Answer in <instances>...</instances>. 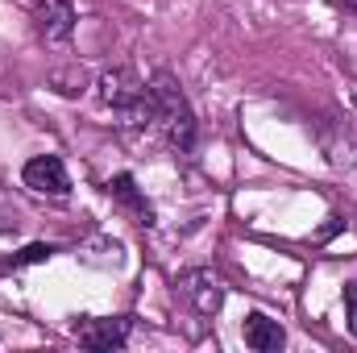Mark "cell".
I'll return each mask as SVG.
<instances>
[{"label": "cell", "instance_id": "11", "mask_svg": "<svg viewBox=\"0 0 357 353\" xmlns=\"http://www.w3.org/2000/svg\"><path fill=\"white\" fill-rule=\"evenodd\" d=\"M46 258H54V246H25L17 258H8V262H0V270H21V266L29 262H46Z\"/></svg>", "mask_w": 357, "mask_h": 353}, {"label": "cell", "instance_id": "12", "mask_svg": "<svg viewBox=\"0 0 357 353\" xmlns=\"http://www.w3.org/2000/svg\"><path fill=\"white\" fill-rule=\"evenodd\" d=\"M345 320H349V333L357 337V283H345Z\"/></svg>", "mask_w": 357, "mask_h": 353}, {"label": "cell", "instance_id": "14", "mask_svg": "<svg viewBox=\"0 0 357 353\" xmlns=\"http://www.w3.org/2000/svg\"><path fill=\"white\" fill-rule=\"evenodd\" d=\"M341 4H345V8H354V13H357V0H341Z\"/></svg>", "mask_w": 357, "mask_h": 353}, {"label": "cell", "instance_id": "8", "mask_svg": "<svg viewBox=\"0 0 357 353\" xmlns=\"http://www.w3.org/2000/svg\"><path fill=\"white\" fill-rule=\"evenodd\" d=\"M241 337H245V345L254 353H278L287 345V333H282V324L278 320H270L266 312H250L245 316V324H241Z\"/></svg>", "mask_w": 357, "mask_h": 353}, {"label": "cell", "instance_id": "13", "mask_svg": "<svg viewBox=\"0 0 357 353\" xmlns=\"http://www.w3.org/2000/svg\"><path fill=\"white\" fill-rule=\"evenodd\" d=\"M341 225H345V220H341V216H328V225H324V229H320V241H328V237H333V233H337V229H341Z\"/></svg>", "mask_w": 357, "mask_h": 353}, {"label": "cell", "instance_id": "1", "mask_svg": "<svg viewBox=\"0 0 357 353\" xmlns=\"http://www.w3.org/2000/svg\"><path fill=\"white\" fill-rule=\"evenodd\" d=\"M150 100H154V125L162 129V137L171 142V150L191 154L195 150V112L191 100L171 71H154L150 75Z\"/></svg>", "mask_w": 357, "mask_h": 353}, {"label": "cell", "instance_id": "4", "mask_svg": "<svg viewBox=\"0 0 357 353\" xmlns=\"http://www.w3.org/2000/svg\"><path fill=\"white\" fill-rule=\"evenodd\" d=\"M75 4L71 0H38L33 4V33L46 46H67L75 38Z\"/></svg>", "mask_w": 357, "mask_h": 353}, {"label": "cell", "instance_id": "6", "mask_svg": "<svg viewBox=\"0 0 357 353\" xmlns=\"http://www.w3.org/2000/svg\"><path fill=\"white\" fill-rule=\"evenodd\" d=\"M21 183H25L29 191H38V195H54V200L71 195V175H67L63 158H54V154L29 158V163L21 167Z\"/></svg>", "mask_w": 357, "mask_h": 353}, {"label": "cell", "instance_id": "9", "mask_svg": "<svg viewBox=\"0 0 357 353\" xmlns=\"http://www.w3.org/2000/svg\"><path fill=\"white\" fill-rule=\"evenodd\" d=\"M104 187H108V195H112L116 204H125V208H129V212L137 216V225H154V208H150V200H146V195L137 191L133 175H125V171H121V175L108 179Z\"/></svg>", "mask_w": 357, "mask_h": 353}, {"label": "cell", "instance_id": "10", "mask_svg": "<svg viewBox=\"0 0 357 353\" xmlns=\"http://www.w3.org/2000/svg\"><path fill=\"white\" fill-rule=\"evenodd\" d=\"M50 88L59 91V96H84L88 91V71H84V63L79 59H71V63H59V67H50Z\"/></svg>", "mask_w": 357, "mask_h": 353}, {"label": "cell", "instance_id": "3", "mask_svg": "<svg viewBox=\"0 0 357 353\" xmlns=\"http://www.w3.org/2000/svg\"><path fill=\"white\" fill-rule=\"evenodd\" d=\"M178 295L199 312V316H216L220 308H225V278L216 274V270H208V266H195V270H187V274H178Z\"/></svg>", "mask_w": 357, "mask_h": 353}, {"label": "cell", "instance_id": "2", "mask_svg": "<svg viewBox=\"0 0 357 353\" xmlns=\"http://www.w3.org/2000/svg\"><path fill=\"white\" fill-rule=\"evenodd\" d=\"M96 91L104 100V108H112L121 117V125H150L154 121V100H150V84H142V75L133 67H108Z\"/></svg>", "mask_w": 357, "mask_h": 353}, {"label": "cell", "instance_id": "7", "mask_svg": "<svg viewBox=\"0 0 357 353\" xmlns=\"http://www.w3.org/2000/svg\"><path fill=\"white\" fill-rule=\"evenodd\" d=\"M320 150L333 167H354L357 163V129L349 125V117H324L320 125Z\"/></svg>", "mask_w": 357, "mask_h": 353}, {"label": "cell", "instance_id": "5", "mask_svg": "<svg viewBox=\"0 0 357 353\" xmlns=\"http://www.w3.org/2000/svg\"><path fill=\"white\" fill-rule=\"evenodd\" d=\"M133 333V316H91L75 329L79 345L84 350H96V353H112V350H125Z\"/></svg>", "mask_w": 357, "mask_h": 353}]
</instances>
